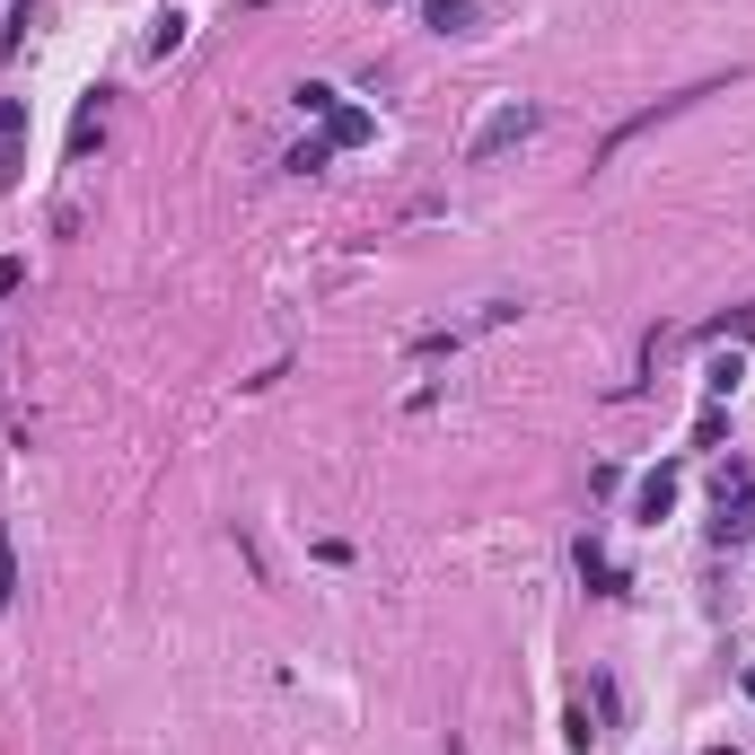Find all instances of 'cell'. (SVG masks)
<instances>
[{"label":"cell","mask_w":755,"mask_h":755,"mask_svg":"<svg viewBox=\"0 0 755 755\" xmlns=\"http://www.w3.org/2000/svg\"><path fill=\"white\" fill-rule=\"evenodd\" d=\"M536 124H545V106H536V97H493V115H484V124H475V141H466V167L509 158L518 141H536Z\"/></svg>","instance_id":"1"},{"label":"cell","mask_w":755,"mask_h":755,"mask_svg":"<svg viewBox=\"0 0 755 755\" xmlns=\"http://www.w3.org/2000/svg\"><path fill=\"white\" fill-rule=\"evenodd\" d=\"M712 501H721V518H712V545H747V536H755V475L738 466V457L712 475Z\"/></svg>","instance_id":"2"},{"label":"cell","mask_w":755,"mask_h":755,"mask_svg":"<svg viewBox=\"0 0 755 755\" xmlns=\"http://www.w3.org/2000/svg\"><path fill=\"white\" fill-rule=\"evenodd\" d=\"M703 97H721V89H685V97H659L650 115H632V124H616V132H607V149H598V158H624V149H632V141H641L650 124H668V115H685V106H703Z\"/></svg>","instance_id":"3"},{"label":"cell","mask_w":755,"mask_h":755,"mask_svg":"<svg viewBox=\"0 0 755 755\" xmlns=\"http://www.w3.org/2000/svg\"><path fill=\"white\" fill-rule=\"evenodd\" d=\"M668 509H676V466H659V475H641V493H632V518H641V527H659Z\"/></svg>","instance_id":"4"},{"label":"cell","mask_w":755,"mask_h":755,"mask_svg":"<svg viewBox=\"0 0 755 755\" xmlns=\"http://www.w3.org/2000/svg\"><path fill=\"white\" fill-rule=\"evenodd\" d=\"M361 141H377V124L361 106H334V115H325V149H361Z\"/></svg>","instance_id":"5"},{"label":"cell","mask_w":755,"mask_h":755,"mask_svg":"<svg viewBox=\"0 0 755 755\" xmlns=\"http://www.w3.org/2000/svg\"><path fill=\"white\" fill-rule=\"evenodd\" d=\"M422 27L431 35H475V0H422Z\"/></svg>","instance_id":"6"},{"label":"cell","mask_w":755,"mask_h":755,"mask_svg":"<svg viewBox=\"0 0 755 755\" xmlns=\"http://www.w3.org/2000/svg\"><path fill=\"white\" fill-rule=\"evenodd\" d=\"M97 132H106V89H89V106H80V124H71V158H89Z\"/></svg>","instance_id":"7"},{"label":"cell","mask_w":755,"mask_h":755,"mask_svg":"<svg viewBox=\"0 0 755 755\" xmlns=\"http://www.w3.org/2000/svg\"><path fill=\"white\" fill-rule=\"evenodd\" d=\"M571 562H580V580H589V589H607V598L624 589V580H616V562L598 554V536H580V554H571Z\"/></svg>","instance_id":"8"},{"label":"cell","mask_w":755,"mask_h":755,"mask_svg":"<svg viewBox=\"0 0 755 755\" xmlns=\"http://www.w3.org/2000/svg\"><path fill=\"white\" fill-rule=\"evenodd\" d=\"M290 106H299V115H317V124H325V115H334V106H343V89H325V80H299V89H290Z\"/></svg>","instance_id":"9"},{"label":"cell","mask_w":755,"mask_h":755,"mask_svg":"<svg viewBox=\"0 0 755 755\" xmlns=\"http://www.w3.org/2000/svg\"><path fill=\"white\" fill-rule=\"evenodd\" d=\"M738 377H747V361H738V352H721V361H712V370H703V395H712V404H721V395H738Z\"/></svg>","instance_id":"10"},{"label":"cell","mask_w":755,"mask_h":755,"mask_svg":"<svg viewBox=\"0 0 755 755\" xmlns=\"http://www.w3.org/2000/svg\"><path fill=\"white\" fill-rule=\"evenodd\" d=\"M176 44H185V18H176V9H167V18H158V27H149V44H141V53H149V62H167V53H176Z\"/></svg>","instance_id":"11"},{"label":"cell","mask_w":755,"mask_h":755,"mask_svg":"<svg viewBox=\"0 0 755 755\" xmlns=\"http://www.w3.org/2000/svg\"><path fill=\"white\" fill-rule=\"evenodd\" d=\"M325 158H334V149H325V132H308V141H299V149H290V158H281V167H290V176H317V167H325Z\"/></svg>","instance_id":"12"},{"label":"cell","mask_w":755,"mask_h":755,"mask_svg":"<svg viewBox=\"0 0 755 755\" xmlns=\"http://www.w3.org/2000/svg\"><path fill=\"white\" fill-rule=\"evenodd\" d=\"M27 290V255H0V299H18Z\"/></svg>","instance_id":"13"},{"label":"cell","mask_w":755,"mask_h":755,"mask_svg":"<svg viewBox=\"0 0 755 755\" xmlns=\"http://www.w3.org/2000/svg\"><path fill=\"white\" fill-rule=\"evenodd\" d=\"M9 589H18V562H9V527H0V607H9Z\"/></svg>","instance_id":"14"},{"label":"cell","mask_w":755,"mask_h":755,"mask_svg":"<svg viewBox=\"0 0 755 755\" xmlns=\"http://www.w3.org/2000/svg\"><path fill=\"white\" fill-rule=\"evenodd\" d=\"M18 124H27V106H18V97H0V141H9Z\"/></svg>","instance_id":"15"},{"label":"cell","mask_w":755,"mask_h":755,"mask_svg":"<svg viewBox=\"0 0 755 755\" xmlns=\"http://www.w3.org/2000/svg\"><path fill=\"white\" fill-rule=\"evenodd\" d=\"M703 755H738V747H730V738H721V747H703Z\"/></svg>","instance_id":"16"}]
</instances>
